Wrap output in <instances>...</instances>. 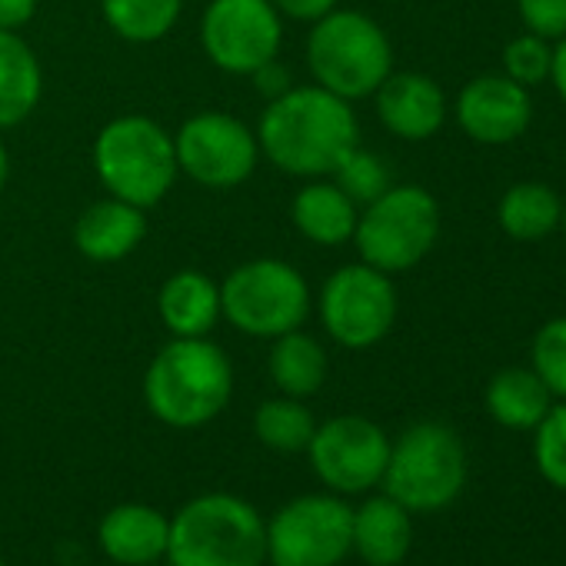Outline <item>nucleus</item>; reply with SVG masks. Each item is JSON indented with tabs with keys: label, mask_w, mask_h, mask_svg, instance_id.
<instances>
[{
	"label": "nucleus",
	"mask_w": 566,
	"mask_h": 566,
	"mask_svg": "<svg viewBox=\"0 0 566 566\" xmlns=\"http://www.w3.org/2000/svg\"><path fill=\"white\" fill-rule=\"evenodd\" d=\"M260 154L291 177H331L360 144V124L350 101L307 84L266 104L256 127Z\"/></svg>",
	"instance_id": "1"
},
{
	"label": "nucleus",
	"mask_w": 566,
	"mask_h": 566,
	"mask_svg": "<svg viewBox=\"0 0 566 566\" xmlns=\"http://www.w3.org/2000/svg\"><path fill=\"white\" fill-rule=\"evenodd\" d=\"M233 394V367L207 337H174L147 367L144 397L150 413L177 430L210 423Z\"/></svg>",
	"instance_id": "2"
},
{
	"label": "nucleus",
	"mask_w": 566,
	"mask_h": 566,
	"mask_svg": "<svg viewBox=\"0 0 566 566\" xmlns=\"http://www.w3.org/2000/svg\"><path fill=\"white\" fill-rule=\"evenodd\" d=\"M170 566H263L266 523L233 493H203L170 520Z\"/></svg>",
	"instance_id": "3"
},
{
	"label": "nucleus",
	"mask_w": 566,
	"mask_h": 566,
	"mask_svg": "<svg viewBox=\"0 0 566 566\" xmlns=\"http://www.w3.org/2000/svg\"><path fill=\"white\" fill-rule=\"evenodd\" d=\"M307 64L317 87L344 101H360L374 97L394 74V48L374 18L334 8L314 21L307 38Z\"/></svg>",
	"instance_id": "4"
},
{
	"label": "nucleus",
	"mask_w": 566,
	"mask_h": 566,
	"mask_svg": "<svg viewBox=\"0 0 566 566\" xmlns=\"http://www.w3.org/2000/svg\"><path fill=\"white\" fill-rule=\"evenodd\" d=\"M94 167L111 197L140 210L160 203L180 174L174 137L144 114H124L101 127L94 140Z\"/></svg>",
	"instance_id": "5"
},
{
	"label": "nucleus",
	"mask_w": 566,
	"mask_h": 566,
	"mask_svg": "<svg viewBox=\"0 0 566 566\" xmlns=\"http://www.w3.org/2000/svg\"><path fill=\"white\" fill-rule=\"evenodd\" d=\"M220 314L240 334L273 340L301 331L311 314V287L287 260L260 256L227 273L220 283Z\"/></svg>",
	"instance_id": "6"
},
{
	"label": "nucleus",
	"mask_w": 566,
	"mask_h": 566,
	"mask_svg": "<svg viewBox=\"0 0 566 566\" xmlns=\"http://www.w3.org/2000/svg\"><path fill=\"white\" fill-rule=\"evenodd\" d=\"M410 513H430L450 506L467 483V450L460 437L443 423H417L397 443H390L384 480Z\"/></svg>",
	"instance_id": "7"
},
{
	"label": "nucleus",
	"mask_w": 566,
	"mask_h": 566,
	"mask_svg": "<svg viewBox=\"0 0 566 566\" xmlns=\"http://www.w3.org/2000/svg\"><path fill=\"white\" fill-rule=\"evenodd\" d=\"M440 237V207L430 190L417 184L387 187L357 217L354 243L364 263L384 273H403L417 266Z\"/></svg>",
	"instance_id": "8"
},
{
	"label": "nucleus",
	"mask_w": 566,
	"mask_h": 566,
	"mask_svg": "<svg viewBox=\"0 0 566 566\" xmlns=\"http://www.w3.org/2000/svg\"><path fill=\"white\" fill-rule=\"evenodd\" d=\"M354 510L340 496H297L266 523L270 566H337L350 553Z\"/></svg>",
	"instance_id": "9"
},
{
	"label": "nucleus",
	"mask_w": 566,
	"mask_h": 566,
	"mask_svg": "<svg viewBox=\"0 0 566 566\" xmlns=\"http://www.w3.org/2000/svg\"><path fill=\"white\" fill-rule=\"evenodd\" d=\"M324 331L347 350L377 347L397 321V291L390 273L370 263L334 270L321 291Z\"/></svg>",
	"instance_id": "10"
},
{
	"label": "nucleus",
	"mask_w": 566,
	"mask_h": 566,
	"mask_svg": "<svg viewBox=\"0 0 566 566\" xmlns=\"http://www.w3.org/2000/svg\"><path fill=\"white\" fill-rule=\"evenodd\" d=\"M177 167L207 190H230L250 180L260 160L256 134L220 111H200L174 134Z\"/></svg>",
	"instance_id": "11"
},
{
	"label": "nucleus",
	"mask_w": 566,
	"mask_h": 566,
	"mask_svg": "<svg viewBox=\"0 0 566 566\" xmlns=\"http://www.w3.org/2000/svg\"><path fill=\"white\" fill-rule=\"evenodd\" d=\"M200 44L213 67L250 77L280 54V11L270 0H210L200 18Z\"/></svg>",
	"instance_id": "12"
},
{
	"label": "nucleus",
	"mask_w": 566,
	"mask_h": 566,
	"mask_svg": "<svg viewBox=\"0 0 566 566\" xmlns=\"http://www.w3.org/2000/svg\"><path fill=\"white\" fill-rule=\"evenodd\" d=\"M317 476L337 493H364L384 480L390 440L367 417H334L314 430L307 447Z\"/></svg>",
	"instance_id": "13"
},
{
	"label": "nucleus",
	"mask_w": 566,
	"mask_h": 566,
	"mask_svg": "<svg viewBox=\"0 0 566 566\" xmlns=\"http://www.w3.org/2000/svg\"><path fill=\"white\" fill-rule=\"evenodd\" d=\"M530 91L510 77H476L457 97V120L476 144H513L530 127Z\"/></svg>",
	"instance_id": "14"
},
{
	"label": "nucleus",
	"mask_w": 566,
	"mask_h": 566,
	"mask_svg": "<svg viewBox=\"0 0 566 566\" xmlns=\"http://www.w3.org/2000/svg\"><path fill=\"white\" fill-rule=\"evenodd\" d=\"M374 97L380 124L400 140H427L447 120V97L427 74H390Z\"/></svg>",
	"instance_id": "15"
},
{
	"label": "nucleus",
	"mask_w": 566,
	"mask_h": 566,
	"mask_svg": "<svg viewBox=\"0 0 566 566\" xmlns=\"http://www.w3.org/2000/svg\"><path fill=\"white\" fill-rule=\"evenodd\" d=\"M147 233V217L140 207L107 197L91 203L74 223V247L94 263H117L130 256Z\"/></svg>",
	"instance_id": "16"
},
{
	"label": "nucleus",
	"mask_w": 566,
	"mask_h": 566,
	"mask_svg": "<svg viewBox=\"0 0 566 566\" xmlns=\"http://www.w3.org/2000/svg\"><path fill=\"white\" fill-rule=\"evenodd\" d=\"M101 549L124 566H150L167 556L170 539V520L144 503H124L114 506L101 520Z\"/></svg>",
	"instance_id": "17"
},
{
	"label": "nucleus",
	"mask_w": 566,
	"mask_h": 566,
	"mask_svg": "<svg viewBox=\"0 0 566 566\" xmlns=\"http://www.w3.org/2000/svg\"><path fill=\"white\" fill-rule=\"evenodd\" d=\"M157 311L174 337H207L220 314V287L203 270H177L164 280Z\"/></svg>",
	"instance_id": "18"
},
{
	"label": "nucleus",
	"mask_w": 566,
	"mask_h": 566,
	"mask_svg": "<svg viewBox=\"0 0 566 566\" xmlns=\"http://www.w3.org/2000/svg\"><path fill=\"white\" fill-rule=\"evenodd\" d=\"M413 526L410 510L394 496H370L354 510V539L350 549L370 566H397L410 553Z\"/></svg>",
	"instance_id": "19"
},
{
	"label": "nucleus",
	"mask_w": 566,
	"mask_h": 566,
	"mask_svg": "<svg viewBox=\"0 0 566 566\" xmlns=\"http://www.w3.org/2000/svg\"><path fill=\"white\" fill-rule=\"evenodd\" d=\"M294 227L317 247H344L357 230V203L334 180H311L291 203Z\"/></svg>",
	"instance_id": "20"
},
{
	"label": "nucleus",
	"mask_w": 566,
	"mask_h": 566,
	"mask_svg": "<svg viewBox=\"0 0 566 566\" xmlns=\"http://www.w3.org/2000/svg\"><path fill=\"white\" fill-rule=\"evenodd\" d=\"M44 91L41 64L18 31H0V130L24 124Z\"/></svg>",
	"instance_id": "21"
},
{
	"label": "nucleus",
	"mask_w": 566,
	"mask_h": 566,
	"mask_svg": "<svg viewBox=\"0 0 566 566\" xmlns=\"http://www.w3.org/2000/svg\"><path fill=\"white\" fill-rule=\"evenodd\" d=\"M270 377L283 397H314L327 380V354L317 337L291 331L273 337L270 347Z\"/></svg>",
	"instance_id": "22"
},
{
	"label": "nucleus",
	"mask_w": 566,
	"mask_h": 566,
	"mask_svg": "<svg viewBox=\"0 0 566 566\" xmlns=\"http://www.w3.org/2000/svg\"><path fill=\"white\" fill-rule=\"evenodd\" d=\"M549 390L546 384L523 367L500 370L486 387V410L500 427L510 430H536V423L549 410Z\"/></svg>",
	"instance_id": "23"
},
{
	"label": "nucleus",
	"mask_w": 566,
	"mask_h": 566,
	"mask_svg": "<svg viewBox=\"0 0 566 566\" xmlns=\"http://www.w3.org/2000/svg\"><path fill=\"white\" fill-rule=\"evenodd\" d=\"M563 217V203L559 197L546 187V184H513L500 207H496V220L503 227V233H510L513 240H543L546 233H553L559 227Z\"/></svg>",
	"instance_id": "24"
},
{
	"label": "nucleus",
	"mask_w": 566,
	"mask_h": 566,
	"mask_svg": "<svg viewBox=\"0 0 566 566\" xmlns=\"http://www.w3.org/2000/svg\"><path fill=\"white\" fill-rule=\"evenodd\" d=\"M111 31L130 44H154L174 31L184 0H101Z\"/></svg>",
	"instance_id": "25"
},
{
	"label": "nucleus",
	"mask_w": 566,
	"mask_h": 566,
	"mask_svg": "<svg viewBox=\"0 0 566 566\" xmlns=\"http://www.w3.org/2000/svg\"><path fill=\"white\" fill-rule=\"evenodd\" d=\"M317 430L314 413L297 400V397H276L256 407L253 417V433L263 447L276 453H301L311 447Z\"/></svg>",
	"instance_id": "26"
},
{
	"label": "nucleus",
	"mask_w": 566,
	"mask_h": 566,
	"mask_svg": "<svg viewBox=\"0 0 566 566\" xmlns=\"http://www.w3.org/2000/svg\"><path fill=\"white\" fill-rule=\"evenodd\" d=\"M331 177H334V184H337L357 207H367V203L377 200L387 187H394V184H390L387 164H384L377 154L364 150L360 144L337 164V170H334Z\"/></svg>",
	"instance_id": "27"
},
{
	"label": "nucleus",
	"mask_w": 566,
	"mask_h": 566,
	"mask_svg": "<svg viewBox=\"0 0 566 566\" xmlns=\"http://www.w3.org/2000/svg\"><path fill=\"white\" fill-rule=\"evenodd\" d=\"M533 457H536L543 480L566 490V403L549 407L546 417L536 423Z\"/></svg>",
	"instance_id": "28"
},
{
	"label": "nucleus",
	"mask_w": 566,
	"mask_h": 566,
	"mask_svg": "<svg viewBox=\"0 0 566 566\" xmlns=\"http://www.w3.org/2000/svg\"><path fill=\"white\" fill-rule=\"evenodd\" d=\"M533 374L546 384L553 397L566 400V317L539 327L533 340Z\"/></svg>",
	"instance_id": "29"
},
{
	"label": "nucleus",
	"mask_w": 566,
	"mask_h": 566,
	"mask_svg": "<svg viewBox=\"0 0 566 566\" xmlns=\"http://www.w3.org/2000/svg\"><path fill=\"white\" fill-rule=\"evenodd\" d=\"M549 64H553V48L546 38L539 34H520L516 41L506 44L503 51V67L506 77L523 84V87H536L549 77Z\"/></svg>",
	"instance_id": "30"
},
{
	"label": "nucleus",
	"mask_w": 566,
	"mask_h": 566,
	"mask_svg": "<svg viewBox=\"0 0 566 566\" xmlns=\"http://www.w3.org/2000/svg\"><path fill=\"white\" fill-rule=\"evenodd\" d=\"M516 8L530 34L546 41L566 38V0H516Z\"/></svg>",
	"instance_id": "31"
},
{
	"label": "nucleus",
	"mask_w": 566,
	"mask_h": 566,
	"mask_svg": "<svg viewBox=\"0 0 566 566\" xmlns=\"http://www.w3.org/2000/svg\"><path fill=\"white\" fill-rule=\"evenodd\" d=\"M270 4L280 11V14H287L294 21H321L324 14H331L340 0H270Z\"/></svg>",
	"instance_id": "32"
},
{
	"label": "nucleus",
	"mask_w": 566,
	"mask_h": 566,
	"mask_svg": "<svg viewBox=\"0 0 566 566\" xmlns=\"http://www.w3.org/2000/svg\"><path fill=\"white\" fill-rule=\"evenodd\" d=\"M250 77L256 81L260 94H266L270 101H273V97H280V94H287V91L294 87V84H291V74L283 71V67H280L276 61L263 64V67H260V71H253Z\"/></svg>",
	"instance_id": "33"
},
{
	"label": "nucleus",
	"mask_w": 566,
	"mask_h": 566,
	"mask_svg": "<svg viewBox=\"0 0 566 566\" xmlns=\"http://www.w3.org/2000/svg\"><path fill=\"white\" fill-rule=\"evenodd\" d=\"M38 14V0H0V31H21Z\"/></svg>",
	"instance_id": "34"
},
{
	"label": "nucleus",
	"mask_w": 566,
	"mask_h": 566,
	"mask_svg": "<svg viewBox=\"0 0 566 566\" xmlns=\"http://www.w3.org/2000/svg\"><path fill=\"white\" fill-rule=\"evenodd\" d=\"M549 81L559 91V97L566 101V38H559V44L553 48V64H549Z\"/></svg>",
	"instance_id": "35"
},
{
	"label": "nucleus",
	"mask_w": 566,
	"mask_h": 566,
	"mask_svg": "<svg viewBox=\"0 0 566 566\" xmlns=\"http://www.w3.org/2000/svg\"><path fill=\"white\" fill-rule=\"evenodd\" d=\"M8 177H11V154H8L4 140H0V190L8 187Z\"/></svg>",
	"instance_id": "36"
},
{
	"label": "nucleus",
	"mask_w": 566,
	"mask_h": 566,
	"mask_svg": "<svg viewBox=\"0 0 566 566\" xmlns=\"http://www.w3.org/2000/svg\"><path fill=\"white\" fill-rule=\"evenodd\" d=\"M559 227H563V233H566V203H563V217H559Z\"/></svg>",
	"instance_id": "37"
},
{
	"label": "nucleus",
	"mask_w": 566,
	"mask_h": 566,
	"mask_svg": "<svg viewBox=\"0 0 566 566\" xmlns=\"http://www.w3.org/2000/svg\"><path fill=\"white\" fill-rule=\"evenodd\" d=\"M150 566H160V563H150Z\"/></svg>",
	"instance_id": "38"
},
{
	"label": "nucleus",
	"mask_w": 566,
	"mask_h": 566,
	"mask_svg": "<svg viewBox=\"0 0 566 566\" xmlns=\"http://www.w3.org/2000/svg\"><path fill=\"white\" fill-rule=\"evenodd\" d=\"M0 566H4V559H0Z\"/></svg>",
	"instance_id": "39"
}]
</instances>
